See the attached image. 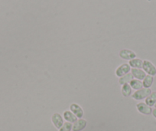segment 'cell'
<instances>
[{"label": "cell", "instance_id": "6da1fadb", "mask_svg": "<svg viewBox=\"0 0 156 131\" xmlns=\"http://www.w3.org/2000/svg\"><path fill=\"white\" fill-rule=\"evenodd\" d=\"M151 92L152 91H151V88H145V87H142V89L138 90L136 92L133 93V94L132 95V97L136 100H142L146 98L147 97H148L151 94Z\"/></svg>", "mask_w": 156, "mask_h": 131}, {"label": "cell", "instance_id": "7a4b0ae2", "mask_svg": "<svg viewBox=\"0 0 156 131\" xmlns=\"http://www.w3.org/2000/svg\"><path fill=\"white\" fill-rule=\"evenodd\" d=\"M142 70L145 72L148 75L151 76H155L156 75V67L148 60L143 61L142 64Z\"/></svg>", "mask_w": 156, "mask_h": 131}, {"label": "cell", "instance_id": "3957f363", "mask_svg": "<svg viewBox=\"0 0 156 131\" xmlns=\"http://www.w3.org/2000/svg\"><path fill=\"white\" fill-rule=\"evenodd\" d=\"M130 71H131V67H130L129 64L125 63V64H121V65H119V67H117L115 71V74L118 78H121V77L129 73Z\"/></svg>", "mask_w": 156, "mask_h": 131}, {"label": "cell", "instance_id": "277c9868", "mask_svg": "<svg viewBox=\"0 0 156 131\" xmlns=\"http://www.w3.org/2000/svg\"><path fill=\"white\" fill-rule=\"evenodd\" d=\"M137 111L143 115H150L152 113V108L147 105L145 102H140L136 104Z\"/></svg>", "mask_w": 156, "mask_h": 131}, {"label": "cell", "instance_id": "5b68a950", "mask_svg": "<svg viewBox=\"0 0 156 131\" xmlns=\"http://www.w3.org/2000/svg\"><path fill=\"white\" fill-rule=\"evenodd\" d=\"M70 111H71L78 119L83 118V115H84V112H83V108H82L80 105H78L77 104H71L70 106Z\"/></svg>", "mask_w": 156, "mask_h": 131}, {"label": "cell", "instance_id": "8992f818", "mask_svg": "<svg viewBox=\"0 0 156 131\" xmlns=\"http://www.w3.org/2000/svg\"><path fill=\"white\" fill-rule=\"evenodd\" d=\"M51 122L53 123L54 126H55V128H57L58 129H59L61 126L64 124V117L58 113H55L52 115L51 117Z\"/></svg>", "mask_w": 156, "mask_h": 131}, {"label": "cell", "instance_id": "52a82bcc", "mask_svg": "<svg viewBox=\"0 0 156 131\" xmlns=\"http://www.w3.org/2000/svg\"><path fill=\"white\" fill-rule=\"evenodd\" d=\"M119 57L124 60L131 61L136 58V54L133 51L129 50V49H122L119 52Z\"/></svg>", "mask_w": 156, "mask_h": 131}, {"label": "cell", "instance_id": "ba28073f", "mask_svg": "<svg viewBox=\"0 0 156 131\" xmlns=\"http://www.w3.org/2000/svg\"><path fill=\"white\" fill-rule=\"evenodd\" d=\"M87 121L84 119H78L75 123H73L72 131H82L87 127Z\"/></svg>", "mask_w": 156, "mask_h": 131}, {"label": "cell", "instance_id": "9c48e42d", "mask_svg": "<svg viewBox=\"0 0 156 131\" xmlns=\"http://www.w3.org/2000/svg\"><path fill=\"white\" fill-rule=\"evenodd\" d=\"M131 73L133 75V78H135L137 80H139V81L143 80L147 75L146 73L142 68H132Z\"/></svg>", "mask_w": 156, "mask_h": 131}, {"label": "cell", "instance_id": "30bf717a", "mask_svg": "<svg viewBox=\"0 0 156 131\" xmlns=\"http://www.w3.org/2000/svg\"><path fill=\"white\" fill-rule=\"evenodd\" d=\"M63 117H64V119L66 121L71 123H75V122L78 120L77 117H76L70 111H64V112L63 113Z\"/></svg>", "mask_w": 156, "mask_h": 131}, {"label": "cell", "instance_id": "8fae6325", "mask_svg": "<svg viewBox=\"0 0 156 131\" xmlns=\"http://www.w3.org/2000/svg\"><path fill=\"white\" fill-rule=\"evenodd\" d=\"M121 93L122 96L125 97H128L132 95L133 94V89L129 84H125L122 85V89H121Z\"/></svg>", "mask_w": 156, "mask_h": 131}, {"label": "cell", "instance_id": "7c38bea8", "mask_svg": "<svg viewBox=\"0 0 156 131\" xmlns=\"http://www.w3.org/2000/svg\"><path fill=\"white\" fill-rule=\"evenodd\" d=\"M145 103L147 105H148L149 107H153L156 103V91H153V92L151 93L148 97H147L145 98Z\"/></svg>", "mask_w": 156, "mask_h": 131}, {"label": "cell", "instance_id": "4fadbf2b", "mask_svg": "<svg viewBox=\"0 0 156 131\" xmlns=\"http://www.w3.org/2000/svg\"><path fill=\"white\" fill-rule=\"evenodd\" d=\"M133 79H134V78H133L132 73H128L127 75L119 78V84H121V85H123L125 84H129Z\"/></svg>", "mask_w": 156, "mask_h": 131}, {"label": "cell", "instance_id": "5bb4252c", "mask_svg": "<svg viewBox=\"0 0 156 131\" xmlns=\"http://www.w3.org/2000/svg\"><path fill=\"white\" fill-rule=\"evenodd\" d=\"M129 64L133 68H142V64H143V61L140 58H134L131 60L129 62Z\"/></svg>", "mask_w": 156, "mask_h": 131}, {"label": "cell", "instance_id": "9a60e30c", "mask_svg": "<svg viewBox=\"0 0 156 131\" xmlns=\"http://www.w3.org/2000/svg\"><path fill=\"white\" fill-rule=\"evenodd\" d=\"M153 83H154V77L151 76V75H147L145 78L142 80V84H143V87L145 88H150Z\"/></svg>", "mask_w": 156, "mask_h": 131}, {"label": "cell", "instance_id": "2e32d148", "mask_svg": "<svg viewBox=\"0 0 156 131\" xmlns=\"http://www.w3.org/2000/svg\"><path fill=\"white\" fill-rule=\"evenodd\" d=\"M129 85L131 86L132 89L136 90V91L142 89V87H143L142 81H139V80H137V79H133V81L129 83Z\"/></svg>", "mask_w": 156, "mask_h": 131}, {"label": "cell", "instance_id": "e0dca14e", "mask_svg": "<svg viewBox=\"0 0 156 131\" xmlns=\"http://www.w3.org/2000/svg\"><path fill=\"white\" fill-rule=\"evenodd\" d=\"M72 127H73V124L66 121L65 123H64L63 126L58 129V131H71Z\"/></svg>", "mask_w": 156, "mask_h": 131}, {"label": "cell", "instance_id": "ac0fdd59", "mask_svg": "<svg viewBox=\"0 0 156 131\" xmlns=\"http://www.w3.org/2000/svg\"><path fill=\"white\" fill-rule=\"evenodd\" d=\"M151 114H152L153 117L156 119V108H154V109L152 110V113H151Z\"/></svg>", "mask_w": 156, "mask_h": 131}, {"label": "cell", "instance_id": "d6986e66", "mask_svg": "<svg viewBox=\"0 0 156 131\" xmlns=\"http://www.w3.org/2000/svg\"><path fill=\"white\" fill-rule=\"evenodd\" d=\"M154 108H156V103H155V104L154 105Z\"/></svg>", "mask_w": 156, "mask_h": 131}]
</instances>
